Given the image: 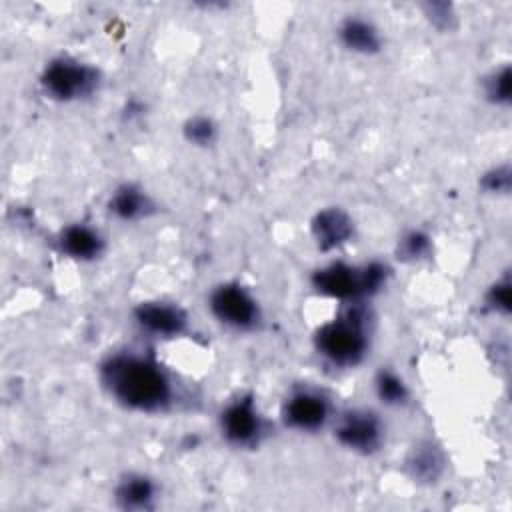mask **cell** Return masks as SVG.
Returning a JSON list of instances; mask_svg holds the SVG:
<instances>
[{"instance_id":"1","label":"cell","mask_w":512,"mask_h":512,"mask_svg":"<svg viewBox=\"0 0 512 512\" xmlns=\"http://www.w3.org/2000/svg\"><path fill=\"white\" fill-rule=\"evenodd\" d=\"M106 396L136 414H164L176 402V384L164 364L144 350L108 352L96 366Z\"/></svg>"},{"instance_id":"2","label":"cell","mask_w":512,"mask_h":512,"mask_svg":"<svg viewBox=\"0 0 512 512\" xmlns=\"http://www.w3.org/2000/svg\"><path fill=\"white\" fill-rule=\"evenodd\" d=\"M372 330L374 310L370 302L340 304V312L312 332V348L328 366L350 370L368 358Z\"/></svg>"},{"instance_id":"3","label":"cell","mask_w":512,"mask_h":512,"mask_svg":"<svg viewBox=\"0 0 512 512\" xmlns=\"http://www.w3.org/2000/svg\"><path fill=\"white\" fill-rule=\"evenodd\" d=\"M390 278L392 268L384 260H370L362 264L332 260L312 270L310 286L318 296L340 304L370 302L388 286Z\"/></svg>"},{"instance_id":"4","label":"cell","mask_w":512,"mask_h":512,"mask_svg":"<svg viewBox=\"0 0 512 512\" xmlns=\"http://www.w3.org/2000/svg\"><path fill=\"white\" fill-rule=\"evenodd\" d=\"M42 94L58 104H76L94 98L102 88V72L92 62L72 54L52 56L38 74Z\"/></svg>"},{"instance_id":"5","label":"cell","mask_w":512,"mask_h":512,"mask_svg":"<svg viewBox=\"0 0 512 512\" xmlns=\"http://www.w3.org/2000/svg\"><path fill=\"white\" fill-rule=\"evenodd\" d=\"M210 316L226 330L250 334L260 330L264 312L250 288L238 280H222L214 284L206 296Z\"/></svg>"},{"instance_id":"6","label":"cell","mask_w":512,"mask_h":512,"mask_svg":"<svg viewBox=\"0 0 512 512\" xmlns=\"http://www.w3.org/2000/svg\"><path fill=\"white\" fill-rule=\"evenodd\" d=\"M218 432L236 450H256L268 436V422L252 392H240L218 412Z\"/></svg>"},{"instance_id":"7","label":"cell","mask_w":512,"mask_h":512,"mask_svg":"<svg viewBox=\"0 0 512 512\" xmlns=\"http://www.w3.org/2000/svg\"><path fill=\"white\" fill-rule=\"evenodd\" d=\"M336 406L332 396L312 384L294 386L280 406L282 424L298 434H318L332 424Z\"/></svg>"},{"instance_id":"8","label":"cell","mask_w":512,"mask_h":512,"mask_svg":"<svg viewBox=\"0 0 512 512\" xmlns=\"http://www.w3.org/2000/svg\"><path fill=\"white\" fill-rule=\"evenodd\" d=\"M330 426L338 446L356 456H374L384 448L386 424L372 408H346L334 416Z\"/></svg>"},{"instance_id":"9","label":"cell","mask_w":512,"mask_h":512,"mask_svg":"<svg viewBox=\"0 0 512 512\" xmlns=\"http://www.w3.org/2000/svg\"><path fill=\"white\" fill-rule=\"evenodd\" d=\"M132 320L138 330L158 340H176L190 332L188 312L172 300L150 298L142 300L132 308Z\"/></svg>"},{"instance_id":"10","label":"cell","mask_w":512,"mask_h":512,"mask_svg":"<svg viewBox=\"0 0 512 512\" xmlns=\"http://www.w3.org/2000/svg\"><path fill=\"white\" fill-rule=\"evenodd\" d=\"M310 234L318 252L330 254L356 238V222L342 206H322L310 218Z\"/></svg>"},{"instance_id":"11","label":"cell","mask_w":512,"mask_h":512,"mask_svg":"<svg viewBox=\"0 0 512 512\" xmlns=\"http://www.w3.org/2000/svg\"><path fill=\"white\" fill-rule=\"evenodd\" d=\"M54 246L60 252V256L72 262L90 264L104 256L106 236L98 226L80 220L62 226L54 236Z\"/></svg>"},{"instance_id":"12","label":"cell","mask_w":512,"mask_h":512,"mask_svg":"<svg viewBox=\"0 0 512 512\" xmlns=\"http://www.w3.org/2000/svg\"><path fill=\"white\" fill-rule=\"evenodd\" d=\"M446 470L448 456L442 444L432 436L418 438L404 456V472L414 484L436 486L444 478Z\"/></svg>"},{"instance_id":"13","label":"cell","mask_w":512,"mask_h":512,"mask_svg":"<svg viewBox=\"0 0 512 512\" xmlns=\"http://www.w3.org/2000/svg\"><path fill=\"white\" fill-rule=\"evenodd\" d=\"M106 212L118 222L136 224L152 218L158 212V202L142 184L126 180L110 190Z\"/></svg>"},{"instance_id":"14","label":"cell","mask_w":512,"mask_h":512,"mask_svg":"<svg viewBox=\"0 0 512 512\" xmlns=\"http://www.w3.org/2000/svg\"><path fill=\"white\" fill-rule=\"evenodd\" d=\"M160 486L156 478L146 472H126L122 474L114 488L112 500L114 506L124 512H148L158 506Z\"/></svg>"},{"instance_id":"15","label":"cell","mask_w":512,"mask_h":512,"mask_svg":"<svg viewBox=\"0 0 512 512\" xmlns=\"http://www.w3.org/2000/svg\"><path fill=\"white\" fill-rule=\"evenodd\" d=\"M338 44L356 56H376L384 50V34L378 24L362 14H348L336 26Z\"/></svg>"},{"instance_id":"16","label":"cell","mask_w":512,"mask_h":512,"mask_svg":"<svg viewBox=\"0 0 512 512\" xmlns=\"http://www.w3.org/2000/svg\"><path fill=\"white\" fill-rule=\"evenodd\" d=\"M372 388L378 402L388 408H402L410 402V386L394 368H378L372 378Z\"/></svg>"},{"instance_id":"17","label":"cell","mask_w":512,"mask_h":512,"mask_svg":"<svg viewBox=\"0 0 512 512\" xmlns=\"http://www.w3.org/2000/svg\"><path fill=\"white\" fill-rule=\"evenodd\" d=\"M434 254V238L424 228L404 230L394 246V256L402 264H420Z\"/></svg>"},{"instance_id":"18","label":"cell","mask_w":512,"mask_h":512,"mask_svg":"<svg viewBox=\"0 0 512 512\" xmlns=\"http://www.w3.org/2000/svg\"><path fill=\"white\" fill-rule=\"evenodd\" d=\"M480 90L488 104L496 108H508L512 104V68L502 64L486 72L480 80Z\"/></svg>"},{"instance_id":"19","label":"cell","mask_w":512,"mask_h":512,"mask_svg":"<svg viewBox=\"0 0 512 512\" xmlns=\"http://www.w3.org/2000/svg\"><path fill=\"white\" fill-rule=\"evenodd\" d=\"M182 138L192 148L208 150L212 148L220 138V126L210 114H192L182 122Z\"/></svg>"},{"instance_id":"20","label":"cell","mask_w":512,"mask_h":512,"mask_svg":"<svg viewBox=\"0 0 512 512\" xmlns=\"http://www.w3.org/2000/svg\"><path fill=\"white\" fill-rule=\"evenodd\" d=\"M482 306L486 312L494 314V316H502L508 318L510 310H512V280L510 274L504 272L502 276H498L482 294Z\"/></svg>"},{"instance_id":"21","label":"cell","mask_w":512,"mask_h":512,"mask_svg":"<svg viewBox=\"0 0 512 512\" xmlns=\"http://www.w3.org/2000/svg\"><path fill=\"white\" fill-rule=\"evenodd\" d=\"M478 188L486 196H508L512 190V168L508 162L486 168L478 178Z\"/></svg>"},{"instance_id":"22","label":"cell","mask_w":512,"mask_h":512,"mask_svg":"<svg viewBox=\"0 0 512 512\" xmlns=\"http://www.w3.org/2000/svg\"><path fill=\"white\" fill-rule=\"evenodd\" d=\"M422 12H424L426 22H428L434 30H438V32H442V34L452 32V30H456V26H458L456 8H454V4H450V2H444V0L426 2V4H422Z\"/></svg>"},{"instance_id":"23","label":"cell","mask_w":512,"mask_h":512,"mask_svg":"<svg viewBox=\"0 0 512 512\" xmlns=\"http://www.w3.org/2000/svg\"><path fill=\"white\" fill-rule=\"evenodd\" d=\"M120 116L128 124L142 120L146 116V102L140 98H128L120 110Z\"/></svg>"}]
</instances>
